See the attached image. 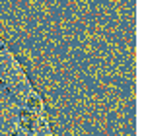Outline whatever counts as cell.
<instances>
[{
    "label": "cell",
    "mask_w": 146,
    "mask_h": 136,
    "mask_svg": "<svg viewBox=\"0 0 146 136\" xmlns=\"http://www.w3.org/2000/svg\"><path fill=\"white\" fill-rule=\"evenodd\" d=\"M29 109H39V101H37L35 97H31V99H29Z\"/></svg>",
    "instance_id": "6da1fadb"
}]
</instances>
